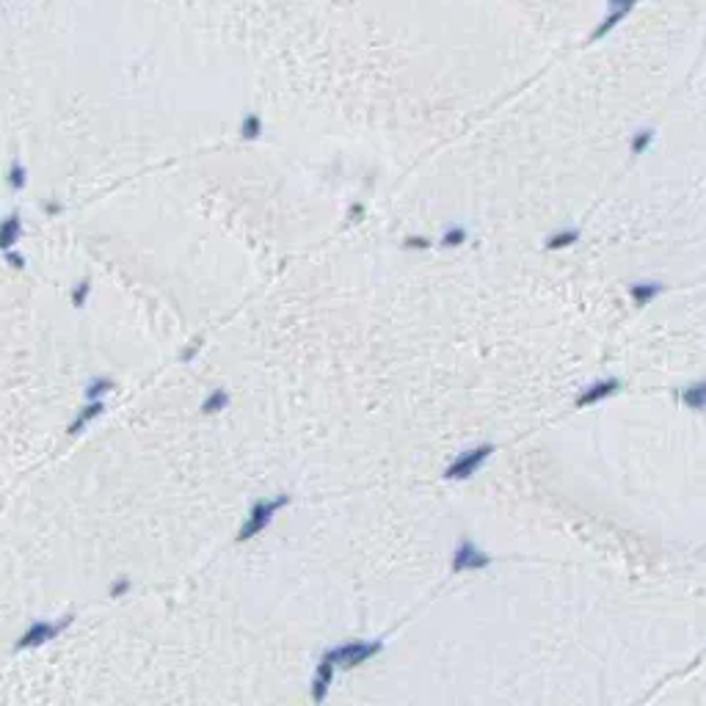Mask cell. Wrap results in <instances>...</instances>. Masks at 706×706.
Here are the masks:
<instances>
[{
  "label": "cell",
  "mask_w": 706,
  "mask_h": 706,
  "mask_svg": "<svg viewBox=\"0 0 706 706\" xmlns=\"http://www.w3.org/2000/svg\"><path fill=\"white\" fill-rule=\"evenodd\" d=\"M293 503L290 494H274V497H262L249 508V516L243 519V525L235 532V544H249L257 535H262L265 530L274 525L279 510H284L287 505Z\"/></svg>",
  "instance_id": "cell-1"
},
{
  "label": "cell",
  "mask_w": 706,
  "mask_h": 706,
  "mask_svg": "<svg viewBox=\"0 0 706 706\" xmlns=\"http://www.w3.org/2000/svg\"><path fill=\"white\" fill-rule=\"evenodd\" d=\"M637 6H640V0H607V14L602 17V23L593 28L590 42H602V39H607V36L627 20Z\"/></svg>",
  "instance_id": "cell-6"
},
{
  "label": "cell",
  "mask_w": 706,
  "mask_h": 706,
  "mask_svg": "<svg viewBox=\"0 0 706 706\" xmlns=\"http://www.w3.org/2000/svg\"><path fill=\"white\" fill-rule=\"evenodd\" d=\"M113 389H116V381L111 376H94L83 389V400H105V398H111Z\"/></svg>",
  "instance_id": "cell-17"
},
{
  "label": "cell",
  "mask_w": 706,
  "mask_h": 706,
  "mask_svg": "<svg viewBox=\"0 0 706 706\" xmlns=\"http://www.w3.org/2000/svg\"><path fill=\"white\" fill-rule=\"evenodd\" d=\"M130 590H133V582L127 580V577H116V580L108 585V596H111V599H122V596H127Z\"/></svg>",
  "instance_id": "cell-23"
},
{
  "label": "cell",
  "mask_w": 706,
  "mask_h": 706,
  "mask_svg": "<svg viewBox=\"0 0 706 706\" xmlns=\"http://www.w3.org/2000/svg\"><path fill=\"white\" fill-rule=\"evenodd\" d=\"M618 392H621V381L618 379H596L593 383H588L580 395H577L574 405H577V408H588V405L605 403L610 398H615Z\"/></svg>",
  "instance_id": "cell-7"
},
{
  "label": "cell",
  "mask_w": 706,
  "mask_h": 706,
  "mask_svg": "<svg viewBox=\"0 0 706 706\" xmlns=\"http://www.w3.org/2000/svg\"><path fill=\"white\" fill-rule=\"evenodd\" d=\"M364 215H367V207L362 202H353L351 207H348V218H351V221H362Z\"/></svg>",
  "instance_id": "cell-26"
},
{
  "label": "cell",
  "mask_w": 706,
  "mask_h": 706,
  "mask_svg": "<svg viewBox=\"0 0 706 706\" xmlns=\"http://www.w3.org/2000/svg\"><path fill=\"white\" fill-rule=\"evenodd\" d=\"M337 679V668L320 656V662L315 665V673H312V681H309V698H312V704H323L328 698V693H331V684Z\"/></svg>",
  "instance_id": "cell-9"
},
{
  "label": "cell",
  "mask_w": 706,
  "mask_h": 706,
  "mask_svg": "<svg viewBox=\"0 0 706 706\" xmlns=\"http://www.w3.org/2000/svg\"><path fill=\"white\" fill-rule=\"evenodd\" d=\"M42 213H45V218H61V215L67 213V204L52 196V199H45V202H42Z\"/></svg>",
  "instance_id": "cell-24"
},
{
  "label": "cell",
  "mask_w": 706,
  "mask_h": 706,
  "mask_svg": "<svg viewBox=\"0 0 706 706\" xmlns=\"http://www.w3.org/2000/svg\"><path fill=\"white\" fill-rule=\"evenodd\" d=\"M656 141V127H637L634 133L629 135V155L634 157H640V155H646V152L651 150V144Z\"/></svg>",
  "instance_id": "cell-18"
},
{
  "label": "cell",
  "mask_w": 706,
  "mask_h": 706,
  "mask_svg": "<svg viewBox=\"0 0 706 706\" xmlns=\"http://www.w3.org/2000/svg\"><path fill=\"white\" fill-rule=\"evenodd\" d=\"M488 566H491V557L486 555V552L480 549L475 541H469V538H461V541L455 544L453 557H450V571H453V574L483 571V568H488Z\"/></svg>",
  "instance_id": "cell-5"
},
{
  "label": "cell",
  "mask_w": 706,
  "mask_h": 706,
  "mask_svg": "<svg viewBox=\"0 0 706 706\" xmlns=\"http://www.w3.org/2000/svg\"><path fill=\"white\" fill-rule=\"evenodd\" d=\"M679 400L687 405L690 411L704 414L706 411V379L690 381L684 389H679Z\"/></svg>",
  "instance_id": "cell-13"
},
{
  "label": "cell",
  "mask_w": 706,
  "mask_h": 706,
  "mask_svg": "<svg viewBox=\"0 0 706 706\" xmlns=\"http://www.w3.org/2000/svg\"><path fill=\"white\" fill-rule=\"evenodd\" d=\"M580 237H582V232L577 227H560L544 240V246H547L549 252H566V249H571L574 243H580Z\"/></svg>",
  "instance_id": "cell-16"
},
{
  "label": "cell",
  "mask_w": 706,
  "mask_h": 706,
  "mask_svg": "<svg viewBox=\"0 0 706 706\" xmlns=\"http://www.w3.org/2000/svg\"><path fill=\"white\" fill-rule=\"evenodd\" d=\"M199 351H202V340L196 337V340H191V342L182 348V353H179V362H182V364H191V362L196 359V353Z\"/></svg>",
  "instance_id": "cell-25"
},
{
  "label": "cell",
  "mask_w": 706,
  "mask_h": 706,
  "mask_svg": "<svg viewBox=\"0 0 706 706\" xmlns=\"http://www.w3.org/2000/svg\"><path fill=\"white\" fill-rule=\"evenodd\" d=\"M662 293H665V284H662V281H656V279H640V281H632L629 284V298L637 309H643V306L654 303Z\"/></svg>",
  "instance_id": "cell-11"
},
{
  "label": "cell",
  "mask_w": 706,
  "mask_h": 706,
  "mask_svg": "<svg viewBox=\"0 0 706 706\" xmlns=\"http://www.w3.org/2000/svg\"><path fill=\"white\" fill-rule=\"evenodd\" d=\"M262 133H265V119H262L259 111H249V113L240 116V122H237V138L240 141L254 144V141L262 138Z\"/></svg>",
  "instance_id": "cell-12"
},
{
  "label": "cell",
  "mask_w": 706,
  "mask_h": 706,
  "mask_svg": "<svg viewBox=\"0 0 706 706\" xmlns=\"http://www.w3.org/2000/svg\"><path fill=\"white\" fill-rule=\"evenodd\" d=\"M26 237V218L20 210H11L0 218V257L11 249H20V240Z\"/></svg>",
  "instance_id": "cell-8"
},
{
  "label": "cell",
  "mask_w": 706,
  "mask_h": 706,
  "mask_svg": "<svg viewBox=\"0 0 706 706\" xmlns=\"http://www.w3.org/2000/svg\"><path fill=\"white\" fill-rule=\"evenodd\" d=\"M430 246V237H425V235H405L403 237V249L405 252H428Z\"/></svg>",
  "instance_id": "cell-21"
},
{
  "label": "cell",
  "mask_w": 706,
  "mask_h": 706,
  "mask_svg": "<svg viewBox=\"0 0 706 706\" xmlns=\"http://www.w3.org/2000/svg\"><path fill=\"white\" fill-rule=\"evenodd\" d=\"M91 290H94V281H91V276H80L69 287V303H72V309H83L86 303H89V298H91Z\"/></svg>",
  "instance_id": "cell-19"
},
{
  "label": "cell",
  "mask_w": 706,
  "mask_h": 706,
  "mask_svg": "<svg viewBox=\"0 0 706 706\" xmlns=\"http://www.w3.org/2000/svg\"><path fill=\"white\" fill-rule=\"evenodd\" d=\"M494 444L491 442H483V444H475V447H469V450H464V453H458L447 464V469H444V475L442 478L450 480V483H464V480H469L472 475H478L480 469L486 466V461L494 455Z\"/></svg>",
  "instance_id": "cell-4"
},
{
  "label": "cell",
  "mask_w": 706,
  "mask_h": 706,
  "mask_svg": "<svg viewBox=\"0 0 706 706\" xmlns=\"http://www.w3.org/2000/svg\"><path fill=\"white\" fill-rule=\"evenodd\" d=\"M232 403V398H229V392L224 386H215V389H210L207 395L202 398V403H199V414L202 417H218V414H224Z\"/></svg>",
  "instance_id": "cell-14"
},
{
  "label": "cell",
  "mask_w": 706,
  "mask_h": 706,
  "mask_svg": "<svg viewBox=\"0 0 706 706\" xmlns=\"http://www.w3.org/2000/svg\"><path fill=\"white\" fill-rule=\"evenodd\" d=\"M105 411H108L105 400H83V405L77 408L75 420L67 425V436H72V439H75V436H80V433H86V428H89V425H94Z\"/></svg>",
  "instance_id": "cell-10"
},
{
  "label": "cell",
  "mask_w": 706,
  "mask_h": 706,
  "mask_svg": "<svg viewBox=\"0 0 706 706\" xmlns=\"http://www.w3.org/2000/svg\"><path fill=\"white\" fill-rule=\"evenodd\" d=\"M466 240H469V229L464 227V224H450V227L442 232L439 246H444V249H461Z\"/></svg>",
  "instance_id": "cell-20"
},
{
  "label": "cell",
  "mask_w": 706,
  "mask_h": 706,
  "mask_svg": "<svg viewBox=\"0 0 706 706\" xmlns=\"http://www.w3.org/2000/svg\"><path fill=\"white\" fill-rule=\"evenodd\" d=\"M72 621H75L72 612H67V615H61V618H55V621H52V618H39V621H33V624L14 640V651H30V649H39V646L50 643V640H55L61 632L69 629Z\"/></svg>",
  "instance_id": "cell-3"
},
{
  "label": "cell",
  "mask_w": 706,
  "mask_h": 706,
  "mask_svg": "<svg viewBox=\"0 0 706 706\" xmlns=\"http://www.w3.org/2000/svg\"><path fill=\"white\" fill-rule=\"evenodd\" d=\"M383 651V640H364V637H356V640H345V643H337L323 651V659H328L337 671H351V668H362L364 662H370L373 656H379Z\"/></svg>",
  "instance_id": "cell-2"
},
{
  "label": "cell",
  "mask_w": 706,
  "mask_h": 706,
  "mask_svg": "<svg viewBox=\"0 0 706 706\" xmlns=\"http://www.w3.org/2000/svg\"><path fill=\"white\" fill-rule=\"evenodd\" d=\"M3 262L11 268V271H26L28 268V257L20 249H11V252L3 254Z\"/></svg>",
  "instance_id": "cell-22"
},
{
  "label": "cell",
  "mask_w": 706,
  "mask_h": 706,
  "mask_svg": "<svg viewBox=\"0 0 706 706\" xmlns=\"http://www.w3.org/2000/svg\"><path fill=\"white\" fill-rule=\"evenodd\" d=\"M30 172H28V166L23 163V157H11L9 160V166H6V185H9V191L17 196V194H23L28 188V179Z\"/></svg>",
  "instance_id": "cell-15"
}]
</instances>
